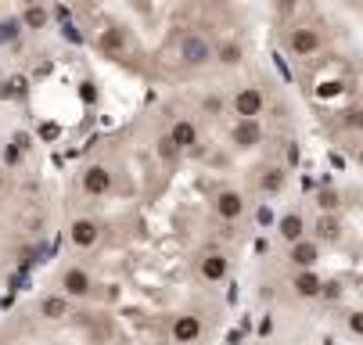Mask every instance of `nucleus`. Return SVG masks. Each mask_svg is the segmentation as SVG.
I'll use <instances>...</instances> for the list:
<instances>
[{"instance_id": "f257e3e1", "label": "nucleus", "mask_w": 363, "mask_h": 345, "mask_svg": "<svg viewBox=\"0 0 363 345\" xmlns=\"http://www.w3.org/2000/svg\"><path fill=\"white\" fill-rule=\"evenodd\" d=\"M177 55H180L184 69H205V65L216 62V43H209L201 33H187L177 47Z\"/></svg>"}, {"instance_id": "f03ea898", "label": "nucleus", "mask_w": 363, "mask_h": 345, "mask_svg": "<svg viewBox=\"0 0 363 345\" xmlns=\"http://www.w3.org/2000/svg\"><path fill=\"white\" fill-rule=\"evenodd\" d=\"M284 51L291 58H313V55L324 51V36L313 26H291L288 36H284Z\"/></svg>"}, {"instance_id": "7ed1b4c3", "label": "nucleus", "mask_w": 363, "mask_h": 345, "mask_svg": "<svg viewBox=\"0 0 363 345\" xmlns=\"http://www.w3.org/2000/svg\"><path fill=\"white\" fill-rule=\"evenodd\" d=\"M230 112H234L238 119H259V115L267 112V94L259 90V86H241V90H234Z\"/></svg>"}, {"instance_id": "20e7f679", "label": "nucleus", "mask_w": 363, "mask_h": 345, "mask_svg": "<svg viewBox=\"0 0 363 345\" xmlns=\"http://www.w3.org/2000/svg\"><path fill=\"white\" fill-rule=\"evenodd\" d=\"M267 140V130L259 126V119H238L230 126V144L241 147V152H252V147H259Z\"/></svg>"}, {"instance_id": "39448f33", "label": "nucleus", "mask_w": 363, "mask_h": 345, "mask_svg": "<svg viewBox=\"0 0 363 345\" xmlns=\"http://www.w3.org/2000/svg\"><path fill=\"white\" fill-rule=\"evenodd\" d=\"M213 213H216L223 223H238V220L245 216V198H241V191H234V187L216 191V198H213Z\"/></svg>"}, {"instance_id": "423d86ee", "label": "nucleus", "mask_w": 363, "mask_h": 345, "mask_svg": "<svg viewBox=\"0 0 363 345\" xmlns=\"http://www.w3.org/2000/svg\"><path fill=\"white\" fill-rule=\"evenodd\" d=\"M288 263L295 270H313L320 263V241L317 237H302V241L288 244Z\"/></svg>"}, {"instance_id": "0eeeda50", "label": "nucleus", "mask_w": 363, "mask_h": 345, "mask_svg": "<svg viewBox=\"0 0 363 345\" xmlns=\"http://www.w3.org/2000/svg\"><path fill=\"white\" fill-rule=\"evenodd\" d=\"M201 317H194V313H180V317H173V324H169V338L177 341V345H194L198 338H201Z\"/></svg>"}, {"instance_id": "6e6552de", "label": "nucleus", "mask_w": 363, "mask_h": 345, "mask_svg": "<svg viewBox=\"0 0 363 345\" xmlns=\"http://www.w3.org/2000/svg\"><path fill=\"white\" fill-rule=\"evenodd\" d=\"M97 51L105 55V58H126V51H130L126 29H123V26H108L105 33L97 36Z\"/></svg>"}, {"instance_id": "1a4fd4ad", "label": "nucleus", "mask_w": 363, "mask_h": 345, "mask_svg": "<svg viewBox=\"0 0 363 345\" xmlns=\"http://www.w3.org/2000/svg\"><path fill=\"white\" fill-rule=\"evenodd\" d=\"M90 291H94V277L83 266H69L62 273V295H69V299H86Z\"/></svg>"}, {"instance_id": "9d476101", "label": "nucleus", "mask_w": 363, "mask_h": 345, "mask_svg": "<svg viewBox=\"0 0 363 345\" xmlns=\"http://www.w3.org/2000/svg\"><path fill=\"white\" fill-rule=\"evenodd\" d=\"M227 273H230V259H227L223 252H205V256L198 259V277H201V281L220 284V281H227Z\"/></svg>"}, {"instance_id": "9b49d317", "label": "nucleus", "mask_w": 363, "mask_h": 345, "mask_svg": "<svg viewBox=\"0 0 363 345\" xmlns=\"http://www.w3.org/2000/svg\"><path fill=\"white\" fill-rule=\"evenodd\" d=\"M69 237H72L76 249H94V244L101 241V223H97V220H90V216H79V220H72Z\"/></svg>"}, {"instance_id": "f8f14e48", "label": "nucleus", "mask_w": 363, "mask_h": 345, "mask_svg": "<svg viewBox=\"0 0 363 345\" xmlns=\"http://www.w3.org/2000/svg\"><path fill=\"white\" fill-rule=\"evenodd\" d=\"M83 191L90 198H101V194L112 191V169L108 166H86L83 169Z\"/></svg>"}, {"instance_id": "ddd939ff", "label": "nucleus", "mask_w": 363, "mask_h": 345, "mask_svg": "<svg viewBox=\"0 0 363 345\" xmlns=\"http://www.w3.org/2000/svg\"><path fill=\"white\" fill-rule=\"evenodd\" d=\"M291 291L298 295V299H320L324 277H320L317 270H295V277H291Z\"/></svg>"}, {"instance_id": "4468645a", "label": "nucleus", "mask_w": 363, "mask_h": 345, "mask_svg": "<svg viewBox=\"0 0 363 345\" xmlns=\"http://www.w3.org/2000/svg\"><path fill=\"white\" fill-rule=\"evenodd\" d=\"M277 234H281L284 244L302 241V237H306V220H302V213H284V216L277 220Z\"/></svg>"}, {"instance_id": "2eb2a0df", "label": "nucleus", "mask_w": 363, "mask_h": 345, "mask_svg": "<svg viewBox=\"0 0 363 345\" xmlns=\"http://www.w3.org/2000/svg\"><path fill=\"white\" fill-rule=\"evenodd\" d=\"M313 237H317L320 244H335V241L342 237V220H338L335 213H320L317 223H313Z\"/></svg>"}, {"instance_id": "dca6fc26", "label": "nucleus", "mask_w": 363, "mask_h": 345, "mask_svg": "<svg viewBox=\"0 0 363 345\" xmlns=\"http://www.w3.org/2000/svg\"><path fill=\"white\" fill-rule=\"evenodd\" d=\"M40 317L43 320H65L69 317V295H43L40 299Z\"/></svg>"}, {"instance_id": "f3484780", "label": "nucleus", "mask_w": 363, "mask_h": 345, "mask_svg": "<svg viewBox=\"0 0 363 345\" xmlns=\"http://www.w3.org/2000/svg\"><path fill=\"white\" fill-rule=\"evenodd\" d=\"M169 137H173V144L180 147V152H191V147L198 144V126L191 119H177L173 130H169Z\"/></svg>"}, {"instance_id": "a211bd4d", "label": "nucleus", "mask_w": 363, "mask_h": 345, "mask_svg": "<svg viewBox=\"0 0 363 345\" xmlns=\"http://www.w3.org/2000/svg\"><path fill=\"white\" fill-rule=\"evenodd\" d=\"M284 183H288L284 166H270V169L259 173V191H263V194H281V191H284Z\"/></svg>"}, {"instance_id": "6ab92c4d", "label": "nucleus", "mask_w": 363, "mask_h": 345, "mask_svg": "<svg viewBox=\"0 0 363 345\" xmlns=\"http://www.w3.org/2000/svg\"><path fill=\"white\" fill-rule=\"evenodd\" d=\"M241 58H245V47H241L238 40H223V43H216V62H220V65L234 69V65H241Z\"/></svg>"}, {"instance_id": "aec40b11", "label": "nucleus", "mask_w": 363, "mask_h": 345, "mask_svg": "<svg viewBox=\"0 0 363 345\" xmlns=\"http://www.w3.org/2000/svg\"><path fill=\"white\" fill-rule=\"evenodd\" d=\"M50 22V11L43 8V4H33V8H26V15H22V26L26 29H43Z\"/></svg>"}, {"instance_id": "412c9836", "label": "nucleus", "mask_w": 363, "mask_h": 345, "mask_svg": "<svg viewBox=\"0 0 363 345\" xmlns=\"http://www.w3.org/2000/svg\"><path fill=\"white\" fill-rule=\"evenodd\" d=\"M317 205H320V213H338L342 194H338L335 187H320V191H317Z\"/></svg>"}, {"instance_id": "4be33fe9", "label": "nucleus", "mask_w": 363, "mask_h": 345, "mask_svg": "<svg viewBox=\"0 0 363 345\" xmlns=\"http://www.w3.org/2000/svg\"><path fill=\"white\" fill-rule=\"evenodd\" d=\"M159 159L166 162V166H173L177 159H180V147L173 144V137L166 133V137H159Z\"/></svg>"}, {"instance_id": "5701e85b", "label": "nucleus", "mask_w": 363, "mask_h": 345, "mask_svg": "<svg viewBox=\"0 0 363 345\" xmlns=\"http://www.w3.org/2000/svg\"><path fill=\"white\" fill-rule=\"evenodd\" d=\"M255 220H259V227H277V216H274L270 202H263V205L255 209Z\"/></svg>"}, {"instance_id": "b1692460", "label": "nucleus", "mask_w": 363, "mask_h": 345, "mask_svg": "<svg viewBox=\"0 0 363 345\" xmlns=\"http://www.w3.org/2000/svg\"><path fill=\"white\" fill-rule=\"evenodd\" d=\"M320 299H324V302H338V299H342V281H324Z\"/></svg>"}, {"instance_id": "393cba45", "label": "nucleus", "mask_w": 363, "mask_h": 345, "mask_svg": "<svg viewBox=\"0 0 363 345\" xmlns=\"http://www.w3.org/2000/svg\"><path fill=\"white\" fill-rule=\"evenodd\" d=\"M342 126H345V130H363V108H349V112L342 115Z\"/></svg>"}, {"instance_id": "a878e982", "label": "nucleus", "mask_w": 363, "mask_h": 345, "mask_svg": "<svg viewBox=\"0 0 363 345\" xmlns=\"http://www.w3.org/2000/svg\"><path fill=\"white\" fill-rule=\"evenodd\" d=\"M79 97H83V105H94L97 101V83L94 79H83L79 83Z\"/></svg>"}, {"instance_id": "bb28decb", "label": "nucleus", "mask_w": 363, "mask_h": 345, "mask_svg": "<svg viewBox=\"0 0 363 345\" xmlns=\"http://www.w3.org/2000/svg\"><path fill=\"white\" fill-rule=\"evenodd\" d=\"M345 327H349L352 334H359V338H363V310H352V313L345 317Z\"/></svg>"}, {"instance_id": "cd10ccee", "label": "nucleus", "mask_w": 363, "mask_h": 345, "mask_svg": "<svg viewBox=\"0 0 363 345\" xmlns=\"http://www.w3.org/2000/svg\"><path fill=\"white\" fill-rule=\"evenodd\" d=\"M18 18H8V22H0V40H15L18 36Z\"/></svg>"}, {"instance_id": "c85d7f7f", "label": "nucleus", "mask_w": 363, "mask_h": 345, "mask_svg": "<svg viewBox=\"0 0 363 345\" xmlns=\"http://www.w3.org/2000/svg\"><path fill=\"white\" fill-rule=\"evenodd\" d=\"M4 162H8V166H18V162H22V147H18V144H8V147H4Z\"/></svg>"}, {"instance_id": "c756f323", "label": "nucleus", "mask_w": 363, "mask_h": 345, "mask_svg": "<svg viewBox=\"0 0 363 345\" xmlns=\"http://www.w3.org/2000/svg\"><path fill=\"white\" fill-rule=\"evenodd\" d=\"M58 133H62L58 123H43V126H40V137H43V140H58Z\"/></svg>"}, {"instance_id": "7c9ffc66", "label": "nucleus", "mask_w": 363, "mask_h": 345, "mask_svg": "<svg viewBox=\"0 0 363 345\" xmlns=\"http://www.w3.org/2000/svg\"><path fill=\"white\" fill-rule=\"evenodd\" d=\"M201 108H205V112H213V115H220L223 101H220V97H205V101H201Z\"/></svg>"}, {"instance_id": "2f4dec72", "label": "nucleus", "mask_w": 363, "mask_h": 345, "mask_svg": "<svg viewBox=\"0 0 363 345\" xmlns=\"http://www.w3.org/2000/svg\"><path fill=\"white\" fill-rule=\"evenodd\" d=\"M259 334H263V338H270V334H274V320H270V317L259 320Z\"/></svg>"}, {"instance_id": "473e14b6", "label": "nucleus", "mask_w": 363, "mask_h": 345, "mask_svg": "<svg viewBox=\"0 0 363 345\" xmlns=\"http://www.w3.org/2000/svg\"><path fill=\"white\" fill-rule=\"evenodd\" d=\"M302 152H298V144H288V166H298Z\"/></svg>"}, {"instance_id": "72a5a7b5", "label": "nucleus", "mask_w": 363, "mask_h": 345, "mask_svg": "<svg viewBox=\"0 0 363 345\" xmlns=\"http://www.w3.org/2000/svg\"><path fill=\"white\" fill-rule=\"evenodd\" d=\"M274 65H277V72H281L284 79H291V72H288V62H284L281 55H274Z\"/></svg>"}, {"instance_id": "f704fd0d", "label": "nucleus", "mask_w": 363, "mask_h": 345, "mask_svg": "<svg viewBox=\"0 0 363 345\" xmlns=\"http://www.w3.org/2000/svg\"><path fill=\"white\" fill-rule=\"evenodd\" d=\"M227 345H241V331H230L227 334Z\"/></svg>"}, {"instance_id": "c9c22d12", "label": "nucleus", "mask_w": 363, "mask_h": 345, "mask_svg": "<svg viewBox=\"0 0 363 345\" xmlns=\"http://www.w3.org/2000/svg\"><path fill=\"white\" fill-rule=\"evenodd\" d=\"M356 162H359V169H363V147H359V152H356Z\"/></svg>"}, {"instance_id": "e433bc0d", "label": "nucleus", "mask_w": 363, "mask_h": 345, "mask_svg": "<svg viewBox=\"0 0 363 345\" xmlns=\"http://www.w3.org/2000/svg\"><path fill=\"white\" fill-rule=\"evenodd\" d=\"M26 4H29V8H33V4H40V0H26Z\"/></svg>"}, {"instance_id": "4c0bfd02", "label": "nucleus", "mask_w": 363, "mask_h": 345, "mask_svg": "<svg viewBox=\"0 0 363 345\" xmlns=\"http://www.w3.org/2000/svg\"><path fill=\"white\" fill-rule=\"evenodd\" d=\"M0 187H4V173H0Z\"/></svg>"}]
</instances>
